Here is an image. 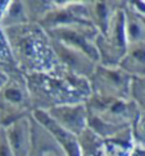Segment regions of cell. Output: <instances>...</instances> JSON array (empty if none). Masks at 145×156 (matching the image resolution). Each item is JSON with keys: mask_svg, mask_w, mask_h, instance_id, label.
Listing matches in <instances>:
<instances>
[]
</instances>
